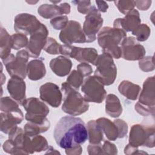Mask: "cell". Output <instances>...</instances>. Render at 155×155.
<instances>
[{"instance_id": "3957f363", "label": "cell", "mask_w": 155, "mask_h": 155, "mask_svg": "<svg viewBox=\"0 0 155 155\" xmlns=\"http://www.w3.org/2000/svg\"><path fill=\"white\" fill-rule=\"evenodd\" d=\"M61 91L64 93V101L62 110L70 116L81 115L89 108V104L84 96L67 82L61 84Z\"/></svg>"}, {"instance_id": "d6986e66", "label": "cell", "mask_w": 155, "mask_h": 155, "mask_svg": "<svg viewBox=\"0 0 155 155\" xmlns=\"http://www.w3.org/2000/svg\"><path fill=\"white\" fill-rule=\"evenodd\" d=\"M48 148L47 139L39 134L32 136L25 133L24 140V148L28 154H33L35 152L39 153L45 151Z\"/></svg>"}, {"instance_id": "d4e9b609", "label": "cell", "mask_w": 155, "mask_h": 155, "mask_svg": "<svg viewBox=\"0 0 155 155\" xmlns=\"http://www.w3.org/2000/svg\"><path fill=\"white\" fill-rule=\"evenodd\" d=\"M105 112L112 117H118L122 113V107L118 97L114 94H108L105 100Z\"/></svg>"}, {"instance_id": "b9f144b4", "label": "cell", "mask_w": 155, "mask_h": 155, "mask_svg": "<svg viewBox=\"0 0 155 155\" xmlns=\"http://www.w3.org/2000/svg\"><path fill=\"white\" fill-rule=\"evenodd\" d=\"M77 71L84 77L89 76L93 73L92 67L88 63H81L77 65Z\"/></svg>"}, {"instance_id": "484cf974", "label": "cell", "mask_w": 155, "mask_h": 155, "mask_svg": "<svg viewBox=\"0 0 155 155\" xmlns=\"http://www.w3.org/2000/svg\"><path fill=\"white\" fill-rule=\"evenodd\" d=\"M88 139L90 143L99 144L104 140V133L95 120H91L87 124Z\"/></svg>"}, {"instance_id": "e575fe53", "label": "cell", "mask_w": 155, "mask_h": 155, "mask_svg": "<svg viewBox=\"0 0 155 155\" xmlns=\"http://www.w3.org/2000/svg\"><path fill=\"white\" fill-rule=\"evenodd\" d=\"M119 11L124 14L127 15L131 10L134 9V1H114Z\"/></svg>"}, {"instance_id": "8992f818", "label": "cell", "mask_w": 155, "mask_h": 155, "mask_svg": "<svg viewBox=\"0 0 155 155\" xmlns=\"http://www.w3.org/2000/svg\"><path fill=\"white\" fill-rule=\"evenodd\" d=\"M22 105L26 111L25 119L27 121L41 124L48 120L46 116L49 113V108L38 98L31 97L25 99Z\"/></svg>"}, {"instance_id": "5bb4252c", "label": "cell", "mask_w": 155, "mask_h": 155, "mask_svg": "<svg viewBox=\"0 0 155 155\" xmlns=\"http://www.w3.org/2000/svg\"><path fill=\"white\" fill-rule=\"evenodd\" d=\"M40 99L53 108L58 107L62 100V94L59 87L52 82H47L39 88Z\"/></svg>"}, {"instance_id": "9a60e30c", "label": "cell", "mask_w": 155, "mask_h": 155, "mask_svg": "<svg viewBox=\"0 0 155 155\" xmlns=\"http://www.w3.org/2000/svg\"><path fill=\"white\" fill-rule=\"evenodd\" d=\"M7 88L11 97L22 105L26 97V85L24 79L18 76L11 77L8 81Z\"/></svg>"}, {"instance_id": "5b68a950", "label": "cell", "mask_w": 155, "mask_h": 155, "mask_svg": "<svg viewBox=\"0 0 155 155\" xmlns=\"http://www.w3.org/2000/svg\"><path fill=\"white\" fill-rule=\"evenodd\" d=\"M154 126L134 124L130 129L128 144L133 147H154Z\"/></svg>"}, {"instance_id": "ab89813d", "label": "cell", "mask_w": 155, "mask_h": 155, "mask_svg": "<svg viewBox=\"0 0 155 155\" xmlns=\"http://www.w3.org/2000/svg\"><path fill=\"white\" fill-rule=\"evenodd\" d=\"M72 2L77 5L78 11L84 15H87L92 6L90 1H74Z\"/></svg>"}, {"instance_id": "ba28073f", "label": "cell", "mask_w": 155, "mask_h": 155, "mask_svg": "<svg viewBox=\"0 0 155 155\" xmlns=\"http://www.w3.org/2000/svg\"><path fill=\"white\" fill-rule=\"evenodd\" d=\"M84 99L88 102L100 104L107 96L103 84L94 75L88 76L81 85Z\"/></svg>"}, {"instance_id": "6da1fadb", "label": "cell", "mask_w": 155, "mask_h": 155, "mask_svg": "<svg viewBox=\"0 0 155 155\" xmlns=\"http://www.w3.org/2000/svg\"><path fill=\"white\" fill-rule=\"evenodd\" d=\"M53 136L56 144L65 150L81 145L88 139L84 122L81 118L73 116L61 117L54 127Z\"/></svg>"}, {"instance_id": "60d3db41", "label": "cell", "mask_w": 155, "mask_h": 155, "mask_svg": "<svg viewBox=\"0 0 155 155\" xmlns=\"http://www.w3.org/2000/svg\"><path fill=\"white\" fill-rule=\"evenodd\" d=\"M103 154H117V148L116 146L108 140H104L102 145Z\"/></svg>"}, {"instance_id": "8d00e7d4", "label": "cell", "mask_w": 155, "mask_h": 155, "mask_svg": "<svg viewBox=\"0 0 155 155\" xmlns=\"http://www.w3.org/2000/svg\"><path fill=\"white\" fill-rule=\"evenodd\" d=\"M68 18L65 15L56 16L50 20L51 26L55 30H63L68 23Z\"/></svg>"}, {"instance_id": "4dcf8cb0", "label": "cell", "mask_w": 155, "mask_h": 155, "mask_svg": "<svg viewBox=\"0 0 155 155\" xmlns=\"http://www.w3.org/2000/svg\"><path fill=\"white\" fill-rule=\"evenodd\" d=\"M131 33L136 36V39L138 42H143L148 39L151 34V30L147 24H140Z\"/></svg>"}, {"instance_id": "d6a6232c", "label": "cell", "mask_w": 155, "mask_h": 155, "mask_svg": "<svg viewBox=\"0 0 155 155\" xmlns=\"http://www.w3.org/2000/svg\"><path fill=\"white\" fill-rule=\"evenodd\" d=\"M12 48L14 50H19L24 47H27L28 43V39L26 35L16 33L11 36Z\"/></svg>"}, {"instance_id": "f35d334b", "label": "cell", "mask_w": 155, "mask_h": 155, "mask_svg": "<svg viewBox=\"0 0 155 155\" xmlns=\"http://www.w3.org/2000/svg\"><path fill=\"white\" fill-rule=\"evenodd\" d=\"M114 123L116 124V125L117 127L118 131H119V136L118 138L122 139L125 137L128 133V125L122 119H117L113 120Z\"/></svg>"}, {"instance_id": "83f0119b", "label": "cell", "mask_w": 155, "mask_h": 155, "mask_svg": "<svg viewBox=\"0 0 155 155\" xmlns=\"http://www.w3.org/2000/svg\"><path fill=\"white\" fill-rule=\"evenodd\" d=\"M11 49V36H10L5 28L1 26L0 35V56L2 60L6 59L10 54Z\"/></svg>"}, {"instance_id": "cb8c5ba5", "label": "cell", "mask_w": 155, "mask_h": 155, "mask_svg": "<svg viewBox=\"0 0 155 155\" xmlns=\"http://www.w3.org/2000/svg\"><path fill=\"white\" fill-rule=\"evenodd\" d=\"M96 121L109 140L115 141L118 138V129L114 122H111L110 119L105 117L98 118Z\"/></svg>"}, {"instance_id": "7dc6e473", "label": "cell", "mask_w": 155, "mask_h": 155, "mask_svg": "<svg viewBox=\"0 0 155 155\" xmlns=\"http://www.w3.org/2000/svg\"><path fill=\"white\" fill-rule=\"evenodd\" d=\"M96 4H97V10L100 12L105 13L107 11L108 8V4L104 1H96Z\"/></svg>"}, {"instance_id": "8fae6325", "label": "cell", "mask_w": 155, "mask_h": 155, "mask_svg": "<svg viewBox=\"0 0 155 155\" xmlns=\"http://www.w3.org/2000/svg\"><path fill=\"white\" fill-rule=\"evenodd\" d=\"M42 23L37 18L29 13H20L14 19V30L16 33L25 35H31L38 30Z\"/></svg>"}, {"instance_id": "30bf717a", "label": "cell", "mask_w": 155, "mask_h": 155, "mask_svg": "<svg viewBox=\"0 0 155 155\" xmlns=\"http://www.w3.org/2000/svg\"><path fill=\"white\" fill-rule=\"evenodd\" d=\"M59 38L62 43L69 45L73 43L86 42V37L81 24L74 20L68 21L67 26L61 31Z\"/></svg>"}, {"instance_id": "7402d4cb", "label": "cell", "mask_w": 155, "mask_h": 155, "mask_svg": "<svg viewBox=\"0 0 155 155\" xmlns=\"http://www.w3.org/2000/svg\"><path fill=\"white\" fill-rule=\"evenodd\" d=\"M46 74V68L43 59H35L27 64V74L29 79L38 81L42 79Z\"/></svg>"}, {"instance_id": "f5cc1de1", "label": "cell", "mask_w": 155, "mask_h": 155, "mask_svg": "<svg viewBox=\"0 0 155 155\" xmlns=\"http://www.w3.org/2000/svg\"><path fill=\"white\" fill-rule=\"evenodd\" d=\"M51 2L53 3V4H56L57 3H59L61 2V1H50Z\"/></svg>"}, {"instance_id": "7bdbcfd3", "label": "cell", "mask_w": 155, "mask_h": 155, "mask_svg": "<svg viewBox=\"0 0 155 155\" xmlns=\"http://www.w3.org/2000/svg\"><path fill=\"white\" fill-rule=\"evenodd\" d=\"M88 153L90 155L103 154L102 150V143L92 144L90 143L87 147Z\"/></svg>"}, {"instance_id": "d590c367", "label": "cell", "mask_w": 155, "mask_h": 155, "mask_svg": "<svg viewBox=\"0 0 155 155\" xmlns=\"http://www.w3.org/2000/svg\"><path fill=\"white\" fill-rule=\"evenodd\" d=\"M139 68L144 72H149L154 70V56H144L142 59L139 61Z\"/></svg>"}, {"instance_id": "2e32d148", "label": "cell", "mask_w": 155, "mask_h": 155, "mask_svg": "<svg viewBox=\"0 0 155 155\" xmlns=\"http://www.w3.org/2000/svg\"><path fill=\"white\" fill-rule=\"evenodd\" d=\"M140 22L139 12L136 9H133L125 15L124 18L116 19L113 22V27L121 28L126 32H132L140 24Z\"/></svg>"}, {"instance_id": "681fc988", "label": "cell", "mask_w": 155, "mask_h": 155, "mask_svg": "<svg viewBox=\"0 0 155 155\" xmlns=\"http://www.w3.org/2000/svg\"><path fill=\"white\" fill-rule=\"evenodd\" d=\"M47 150V151L45 153V154H60V153L58 151L55 150L51 146H48V148Z\"/></svg>"}, {"instance_id": "f1b7e54d", "label": "cell", "mask_w": 155, "mask_h": 155, "mask_svg": "<svg viewBox=\"0 0 155 155\" xmlns=\"http://www.w3.org/2000/svg\"><path fill=\"white\" fill-rule=\"evenodd\" d=\"M50 127V122L48 119L41 124L28 121V122H27L24 125V130L25 134L32 136L46 132Z\"/></svg>"}, {"instance_id": "816d5d0a", "label": "cell", "mask_w": 155, "mask_h": 155, "mask_svg": "<svg viewBox=\"0 0 155 155\" xmlns=\"http://www.w3.org/2000/svg\"><path fill=\"white\" fill-rule=\"evenodd\" d=\"M27 3H28V4H36V3H37L38 2V1H36V2H35V1H26Z\"/></svg>"}, {"instance_id": "44dd1931", "label": "cell", "mask_w": 155, "mask_h": 155, "mask_svg": "<svg viewBox=\"0 0 155 155\" xmlns=\"http://www.w3.org/2000/svg\"><path fill=\"white\" fill-rule=\"evenodd\" d=\"M72 65L71 61L64 56H59L52 59L49 64L52 71L60 77H64L70 74Z\"/></svg>"}, {"instance_id": "603a6c76", "label": "cell", "mask_w": 155, "mask_h": 155, "mask_svg": "<svg viewBox=\"0 0 155 155\" xmlns=\"http://www.w3.org/2000/svg\"><path fill=\"white\" fill-rule=\"evenodd\" d=\"M140 87L128 80L122 81L118 86V90L122 95L131 101H136L138 98Z\"/></svg>"}, {"instance_id": "e0dca14e", "label": "cell", "mask_w": 155, "mask_h": 155, "mask_svg": "<svg viewBox=\"0 0 155 155\" xmlns=\"http://www.w3.org/2000/svg\"><path fill=\"white\" fill-rule=\"evenodd\" d=\"M0 115L1 131L5 134H8L24 119V114L21 110L8 113L1 112Z\"/></svg>"}, {"instance_id": "f6af8a7d", "label": "cell", "mask_w": 155, "mask_h": 155, "mask_svg": "<svg viewBox=\"0 0 155 155\" xmlns=\"http://www.w3.org/2000/svg\"><path fill=\"white\" fill-rule=\"evenodd\" d=\"M124 153L125 154H145L147 153L143 152L142 151H139L138 148L133 147L128 143L124 148Z\"/></svg>"}, {"instance_id": "4fadbf2b", "label": "cell", "mask_w": 155, "mask_h": 155, "mask_svg": "<svg viewBox=\"0 0 155 155\" xmlns=\"http://www.w3.org/2000/svg\"><path fill=\"white\" fill-rule=\"evenodd\" d=\"M121 57L127 61H139L146 53L144 47L133 36L126 38L121 44Z\"/></svg>"}, {"instance_id": "c3c4849f", "label": "cell", "mask_w": 155, "mask_h": 155, "mask_svg": "<svg viewBox=\"0 0 155 155\" xmlns=\"http://www.w3.org/2000/svg\"><path fill=\"white\" fill-rule=\"evenodd\" d=\"M60 6L61 7V9L62 10V13H63V15L64 14H65V15H67V14H69L70 13V5L67 2H63L62 4H60Z\"/></svg>"}, {"instance_id": "f907efd6", "label": "cell", "mask_w": 155, "mask_h": 155, "mask_svg": "<svg viewBox=\"0 0 155 155\" xmlns=\"http://www.w3.org/2000/svg\"><path fill=\"white\" fill-rule=\"evenodd\" d=\"M5 81V76L1 72V85H2Z\"/></svg>"}, {"instance_id": "277c9868", "label": "cell", "mask_w": 155, "mask_h": 155, "mask_svg": "<svg viewBox=\"0 0 155 155\" xmlns=\"http://www.w3.org/2000/svg\"><path fill=\"white\" fill-rule=\"evenodd\" d=\"M94 66L96 69L94 76L96 77L104 85L113 84L117 76V67L113 58L108 54L102 53L98 55Z\"/></svg>"}, {"instance_id": "9c48e42d", "label": "cell", "mask_w": 155, "mask_h": 155, "mask_svg": "<svg viewBox=\"0 0 155 155\" xmlns=\"http://www.w3.org/2000/svg\"><path fill=\"white\" fill-rule=\"evenodd\" d=\"M103 22L100 12L94 5H92L85 16L82 28L86 37V42H92L96 39V34L101 28Z\"/></svg>"}, {"instance_id": "1f68e13d", "label": "cell", "mask_w": 155, "mask_h": 155, "mask_svg": "<svg viewBox=\"0 0 155 155\" xmlns=\"http://www.w3.org/2000/svg\"><path fill=\"white\" fill-rule=\"evenodd\" d=\"M67 82L71 87L78 90L84 82V76L77 70H73L68 76Z\"/></svg>"}, {"instance_id": "7a4b0ae2", "label": "cell", "mask_w": 155, "mask_h": 155, "mask_svg": "<svg viewBox=\"0 0 155 155\" xmlns=\"http://www.w3.org/2000/svg\"><path fill=\"white\" fill-rule=\"evenodd\" d=\"M127 38V32L118 28L108 26L103 27L97 34V42L102 53L110 54L113 58L121 57V44Z\"/></svg>"}, {"instance_id": "4316f807", "label": "cell", "mask_w": 155, "mask_h": 155, "mask_svg": "<svg viewBox=\"0 0 155 155\" xmlns=\"http://www.w3.org/2000/svg\"><path fill=\"white\" fill-rule=\"evenodd\" d=\"M38 13L41 17L45 19H53L63 15L60 5L48 4L40 5L38 8Z\"/></svg>"}, {"instance_id": "ee69618b", "label": "cell", "mask_w": 155, "mask_h": 155, "mask_svg": "<svg viewBox=\"0 0 155 155\" xmlns=\"http://www.w3.org/2000/svg\"><path fill=\"white\" fill-rule=\"evenodd\" d=\"M152 1L150 0L147 1H134L135 6L140 10H147L151 6Z\"/></svg>"}, {"instance_id": "ffe728a7", "label": "cell", "mask_w": 155, "mask_h": 155, "mask_svg": "<svg viewBox=\"0 0 155 155\" xmlns=\"http://www.w3.org/2000/svg\"><path fill=\"white\" fill-rule=\"evenodd\" d=\"M154 91V76H153L144 81L138 102L145 105L155 106Z\"/></svg>"}, {"instance_id": "bcb514c9", "label": "cell", "mask_w": 155, "mask_h": 155, "mask_svg": "<svg viewBox=\"0 0 155 155\" xmlns=\"http://www.w3.org/2000/svg\"><path fill=\"white\" fill-rule=\"evenodd\" d=\"M82 152L81 145H78L70 148L65 149V153L68 155H79Z\"/></svg>"}, {"instance_id": "52a82bcc", "label": "cell", "mask_w": 155, "mask_h": 155, "mask_svg": "<svg viewBox=\"0 0 155 155\" xmlns=\"http://www.w3.org/2000/svg\"><path fill=\"white\" fill-rule=\"evenodd\" d=\"M29 57L27 50H21L16 53V56L10 54L6 59L2 61L11 77L18 76L24 79L27 75V69Z\"/></svg>"}, {"instance_id": "f546056e", "label": "cell", "mask_w": 155, "mask_h": 155, "mask_svg": "<svg viewBox=\"0 0 155 155\" xmlns=\"http://www.w3.org/2000/svg\"><path fill=\"white\" fill-rule=\"evenodd\" d=\"M0 110L1 112L8 113L18 111L20 109L18 103L8 96L2 97L0 100Z\"/></svg>"}, {"instance_id": "7c38bea8", "label": "cell", "mask_w": 155, "mask_h": 155, "mask_svg": "<svg viewBox=\"0 0 155 155\" xmlns=\"http://www.w3.org/2000/svg\"><path fill=\"white\" fill-rule=\"evenodd\" d=\"M48 31L47 27L42 24L40 28L30 35L26 50L30 57L38 58L44 48L48 38Z\"/></svg>"}, {"instance_id": "ac0fdd59", "label": "cell", "mask_w": 155, "mask_h": 155, "mask_svg": "<svg viewBox=\"0 0 155 155\" xmlns=\"http://www.w3.org/2000/svg\"><path fill=\"white\" fill-rule=\"evenodd\" d=\"M97 57V51L94 48H81L71 45L68 58H74L81 63H90L94 65Z\"/></svg>"}, {"instance_id": "74e56055", "label": "cell", "mask_w": 155, "mask_h": 155, "mask_svg": "<svg viewBox=\"0 0 155 155\" xmlns=\"http://www.w3.org/2000/svg\"><path fill=\"white\" fill-rule=\"evenodd\" d=\"M134 109L137 113L143 116H154V106H148L143 105L137 102L134 106Z\"/></svg>"}, {"instance_id": "836d02e7", "label": "cell", "mask_w": 155, "mask_h": 155, "mask_svg": "<svg viewBox=\"0 0 155 155\" xmlns=\"http://www.w3.org/2000/svg\"><path fill=\"white\" fill-rule=\"evenodd\" d=\"M60 46L61 44H59L54 38L48 37L43 50L50 54H60Z\"/></svg>"}]
</instances>
